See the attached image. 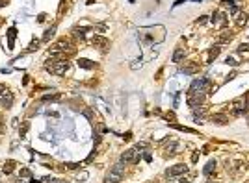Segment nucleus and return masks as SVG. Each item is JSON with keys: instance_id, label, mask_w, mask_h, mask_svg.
Listing matches in <instances>:
<instances>
[{"instance_id": "obj_33", "label": "nucleus", "mask_w": 249, "mask_h": 183, "mask_svg": "<svg viewBox=\"0 0 249 183\" xmlns=\"http://www.w3.org/2000/svg\"><path fill=\"white\" fill-rule=\"evenodd\" d=\"M207 20H208V17H207V15H201V17L197 19V24H205Z\"/></svg>"}, {"instance_id": "obj_27", "label": "nucleus", "mask_w": 249, "mask_h": 183, "mask_svg": "<svg viewBox=\"0 0 249 183\" xmlns=\"http://www.w3.org/2000/svg\"><path fill=\"white\" fill-rule=\"evenodd\" d=\"M238 54H242V56H246V57H247V56H249V44H246V43H244V44H240V46H238Z\"/></svg>"}, {"instance_id": "obj_6", "label": "nucleus", "mask_w": 249, "mask_h": 183, "mask_svg": "<svg viewBox=\"0 0 249 183\" xmlns=\"http://www.w3.org/2000/svg\"><path fill=\"white\" fill-rule=\"evenodd\" d=\"M186 172H188V167L182 165V163H179V165H175V167H169V168L166 170L167 178H177V176H182V174H186Z\"/></svg>"}, {"instance_id": "obj_13", "label": "nucleus", "mask_w": 249, "mask_h": 183, "mask_svg": "<svg viewBox=\"0 0 249 183\" xmlns=\"http://www.w3.org/2000/svg\"><path fill=\"white\" fill-rule=\"evenodd\" d=\"M89 30H91V28H87V26H74V28H73V35H74V37L84 39V37H86V33H87Z\"/></svg>"}, {"instance_id": "obj_15", "label": "nucleus", "mask_w": 249, "mask_h": 183, "mask_svg": "<svg viewBox=\"0 0 249 183\" xmlns=\"http://www.w3.org/2000/svg\"><path fill=\"white\" fill-rule=\"evenodd\" d=\"M234 22H236V26H246V22H247V13L238 11V13L234 15Z\"/></svg>"}, {"instance_id": "obj_2", "label": "nucleus", "mask_w": 249, "mask_h": 183, "mask_svg": "<svg viewBox=\"0 0 249 183\" xmlns=\"http://www.w3.org/2000/svg\"><path fill=\"white\" fill-rule=\"evenodd\" d=\"M249 107V93L246 96H238L233 104H231V113L234 115V117H240V115H244L246 111H247Z\"/></svg>"}, {"instance_id": "obj_17", "label": "nucleus", "mask_w": 249, "mask_h": 183, "mask_svg": "<svg viewBox=\"0 0 249 183\" xmlns=\"http://www.w3.org/2000/svg\"><path fill=\"white\" fill-rule=\"evenodd\" d=\"M184 56H186V54H184V50H182V48H179V50H175V52H173L171 61H173V63H180V61L184 59Z\"/></svg>"}, {"instance_id": "obj_11", "label": "nucleus", "mask_w": 249, "mask_h": 183, "mask_svg": "<svg viewBox=\"0 0 249 183\" xmlns=\"http://www.w3.org/2000/svg\"><path fill=\"white\" fill-rule=\"evenodd\" d=\"M199 70V63H193V61H188L184 65H180V72L184 74H195Z\"/></svg>"}, {"instance_id": "obj_40", "label": "nucleus", "mask_w": 249, "mask_h": 183, "mask_svg": "<svg viewBox=\"0 0 249 183\" xmlns=\"http://www.w3.org/2000/svg\"><path fill=\"white\" fill-rule=\"evenodd\" d=\"M130 137H132V133H130V131H128V133H125V137H123V139H125V141H128V139H130Z\"/></svg>"}, {"instance_id": "obj_29", "label": "nucleus", "mask_w": 249, "mask_h": 183, "mask_svg": "<svg viewBox=\"0 0 249 183\" xmlns=\"http://www.w3.org/2000/svg\"><path fill=\"white\" fill-rule=\"evenodd\" d=\"M225 63H227V65H231V67H236V65H238L234 57H227V59H225Z\"/></svg>"}, {"instance_id": "obj_37", "label": "nucleus", "mask_w": 249, "mask_h": 183, "mask_svg": "<svg viewBox=\"0 0 249 183\" xmlns=\"http://www.w3.org/2000/svg\"><path fill=\"white\" fill-rule=\"evenodd\" d=\"M6 93H7V87L4 83H0V94H6Z\"/></svg>"}, {"instance_id": "obj_38", "label": "nucleus", "mask_w": 249, "mask_h": 183, "mask_svg": "<svg viewBox=\"0 0 249 183\" xmlns=\"http://www.w3.org/2000/svg\"><path fill=\"white\" fill-rule=\"evenodd\" d=\"M9 4V0H0V7H6Z\"/></svg>"}, {"instance_id": "obj_8", "label": "nucleus", "mask_w": 249, "mask_h": 183, "mask_svg": "<svg viewBox=\"0 0 249 183\" xmlns=\"http://www.w3.org/2000/svg\"><path fill=\"white\" fill-rule=\"evenodd\" d=\"M212 22H214V26L223 28V26H227L229 19H227V15H225L223 11H214V15H212Z\"/></svg>"}, {"instance_id": "obj_36", "label": "nucleus", "mask_w": 249, "mask_h": 183, "mask_svg": "<svg viewBox=\"0 0 249 183\" xmlns=\"http://www.w3.org/2000/svg\"><path fill=\"white\" fill-rule=\"evenodd\" d=\"M45 19H47V15H45V13L37 15V22H45Z\"/></svg>"}, {"instance_id": "obj_7", "label": "nucleus", "mask_w": 249, "mask_h": 183, "mask_svg": "<svg viewBox=\"0 0 249 183\" xmlns=\"http://www.w3.org/2000/svg\"><path fill=\"white\" fill-rule=\"evenodd\" d=\"M205 102V94L203 93H192V94H188V106L190 107H199L201 104Z\"/></svg>"}, {"instance_id": "obj_5", "label": "nucleus", "mask_w": 249, "mask_h": 183, "mask_svg": "<svg viewBox=\"0 0 249 183\" xmlns=\"http://www.w3.org/2000/svg\"><path fill=\"white\" fill-rule=\"evenodd\" d=\"M138 161H140V156H138L136 150H127V152L121 154V163L123 165H136Z\"/></svg>"}, {"instance_id": "obj_30", "label": "nucleus", "mask_w": 249, "mask_h": 183, "mask_svg": "<svg viewBox=\"0 0 249 183\" xmlns=\"http://www.w3.org/2000/svg\"><path fill=\"white\" fill-rule=\"evenodd\" d=\"M69 170H76V168H80V163H69V165H65Z\"/></svg>"}, {"instance_id": "obj_4", "label": "nucleus", "mask_w": 249, "mask_h": 183, "mask_svg": "<svg viewBox=\"0 0 249 183\" xmlns=\"http://www.w3.org/2000/svg\"><path fill=\"white\" fill-rule=\"evenodd\" d=\"M210 89H212L210 80H208V78H199V80H195V81L192 83V87H190L188 94H192V93H203V94H208V93H210Z\"/></svg>"}, {"instance_id": "obj_26", "label": "nucleus", "mask_w": 249, "mask_h": 183, "mask_svg": "<svg viewBox=\"0 0 249 183\" xmlns=\"http://www.w3.org/2000/svg\"><path fill=\"white\" fill-rule=\"evenodd\" d=\"M28 130H30V122H24V124H22V128L19 130V137H20V139H24Z\"/></svg>"}, {"instance_id": "obj_12", "label": "nucleus", "mask_w": 249, "mask_h": 183, "mask_svg": "<svg viewBox=\"0 0 249 183\" xmlns=\"http://www.w3.org/2000/svg\"><path fill=\"white\" fill-rule=\"evenodd\" d=\"M0 106L4 107V109H11V106H13V94L7 91L6 94H2V100H0Z\"/></svg>"}, {"instance_id": "obj_23", "label": "nucleus", "mask_w": 249, "mask_h": 183, "mask_svg": "<svg viewBox=\"0 0 249 183\" xmlns=\"http://www.w3.org/2000/svg\"><path fill=\"white\" fill-rule=\"evenodd\" d=\"M54 33H56V26H52V28H48L47 31H45V35H43V43H48L52 37H54Z\"/></svg>"}, {"instance_id": "obj_42", "label": "nucleus", "mask_w": 249, "mask_h": 183, "mask_svg": "<svg viewBox=\"0 0 249 183\" xmlns=\"http://www.w3.org/2000/svg\"><path fill=\"white\" fill-rule=\"evenodd\" d=\"M193 2H201V0H193Z\"/></svg>"}, {"instance_id": "obj_20", "label": "nucleus", "mask_w": 249, "mask_h": 183, "mask_svg": "<svg viewBox=\"0 0 249 183\" xmlns=\"http://www.w3.org/2000/svg\"><path fill=\"white\" fill-rule=\"evenodd\" d=\"M78 67H82V69H95V63L86 59V57H80L78 59Z\"/></svg>"}, {"instance_id": "obj_14", "label": "nucleus", "mask_w": 249, "mask_h": 183, "mask_svg": "<svg viewBox=\"0 0 249 183\" xmlns=\"http://www.w3.org/2000/svg\"><path fill=\"white\" fill-rule=\"evenodd\" d=\"M15 37H17V30H15V28H9V30H7V50H13V46H15Z\"/></svg>"}, {"instance_id": "obj_24", "label": "nucleus", "mask_w": 249, "mask_h": 183, "mask_svg": "<svg viewBox=\"0 0 249 183\" xmlns=\"http://www.w3.org/2000/svg\"><path fill=\"white\" fill-rule=\"evenodd\" d=\"M19 176H20V180H22V178H24V180H32V178H33V176H32V170L26 168V167L19 170Z\"/></svg>"}, {"instance_id": "obj_31", "label": "nucleus", "mask_w": 249, "mask_h": 183, "mask_svg": "<svg viewBox=\"0 0 249 183\" xmlns=\"http://www.w3.org/2000/svg\"><path fill=\"white\" fill-rule=\"evenodd\" d=\"M234 2H236V0H221V4H223V6H229V7H233V6H236Z\"/></svg>"}, {"instance_id": "obj_1", "label": "nucleus", "mask_w": 249, "mask_h": 183, "mask_svg": "<svg viewBox=\"0 0 249 183\" xmlns=\"http://www.w3.org/2000/svg\"><path fill=\"white\" fill-rule=\"evenodd\" d=\"M50 74H56V76H63L65 72H69L71 69V63L67 59H60V61H50L47 67H45Z\"/></svg>"}, {"instance_id": "obj_9", "label": "nucleus", "mask_w": 249, "mask_h": 183, "mask_svg": "<svg viewBox=\"0 0 249 183\" xmlns=\"http://www.w3.org/2000/svg\"><path fill=\"white\" fill-rule=\"evenodd\" d=\"M233 39H234V33H233V31L223 30V31L216 37V43H218V44H225V43H231Z\"/></svg>"}, {"instance_id": "obj_21", "label": "nucleus", "mask_w": 249, "mask_h": 183, "mask_svg": "<svg viewBox=\"0 0 249 183\" xmlns=\"http://www.w3.org/2000/svg\"><path fill=\"white\" fill-rule=\"evenodd\" d=\"M214 170H216V161L212 159V161H208V163H207V167L203 168V174H205V176H210Z\"/></svg>"}, {"instance_id": "obj_22", "label": "nucleus", "mask_w": 249, "mask_h": 183, "mask_svg": "<svg viewBox=\"0 0 249 183\" xmlns=\"http://www.w3.org/2000/svg\"><path fill=\"white\" fill-rule=\"evenodd\" d=\"M60 98H61V94L60 93H54V94H45L41 98V102H58Z\"/></svg>"}, {"instance_id": "obj_32", "label": "nucleus", "mask_w": 249, "mask_h": 183, "mask_svg": "<svg viewBox=\"0 0 249 183\" xmlns=\"http://www.w3.org/2000/svg\"><path fill=\"white\" fill-rule=\"evenodd\" d=\"M54 181H56V180H54L52 176H45V178L41 180V183H54Z\"/></svg>"}, {"instance_id": "obj_28", "label": "nucleus", "mask_w": 249, "mask_h": 183, "mask_svg": "<svg viewBox=\"0 0 249 183\" xmlns=\"http://www.w3.org/2000/svg\"><path fill=\"white\" fill-rule=\"evenodd\" d=\"M37 46H39V41L35 39V41H32V43H30V46H28V50H26V52H33V50H37Z\"/></svg>"}, {"instance_id": "obj_41", "label": "nucleus", "mask_w": 249, "mask_h": 183, "mask_svg": "<svg viewBox=\"0 0 249 183\" xmlns=\"http://www.w3.org/2000/svg\"><path fill=\"white\" fill-rule=\"evenodd\" d=\"M179 183H190V180H188V178H180V180H179Z\"/></svg>"}, {"instance_id": "obj_35", "label": "nucleus", "mask_w": 249, "mask_h": 183, "mask_svg": "<svg viewBox=\"0 0 249 183\" xmlns=\"http://www.w3.org/2000/svg\"><path fill=\"white\" fill-rule=\"evenodd\" d=\"M166 119H167V120H173V122H175V113H171V111H169V113L166 115ZM173 122H171V124H173Z\"/></svg>"}, {"instance_id": "obj_16", "label": "nucleus", "mask_w": 249, "mask_h": 183, "mask_svg": "<svg viewBox=\"0 0 249 183\" xmlns=\"http://www.w3.org/2000/svg\"><path fill=\"white\" fill-rule=\"evenodd\" d=\"M210 119H212V122H216V124H227V122H229L227 115H223V113H214Z\"/></svg>"}, {"instance_id": "obj_10", "label": "nucleus", "mask_w": 249, "mask_h": 183, "mask_svg": "<svg viewBox=\"0 0 249 183\" xmlns=\"http://www.w3.org/2000/svg\"><path fill=\"white\" fill-rule=\"evenodd\" d=\"M91 43H93V46H97V48H102V50L110 46V41H108L106 37H102V35H93Z\"/></svg>"}, {"instance_id": "obj_34", "label": "nucleus", "mask_w": 249, "mask_h": 183, "mask_svg": "<svg viewBox=\"0 0 249 183\" xmlns=\"http://www.w3.org/2000/svg\"><path fill=\"white\" fill-rule=\"evenodd\" d=\"M143 159H145L147 163H151V161H153V156H151L149 152H145V154H143Z\"/></svg>"}, {"instance_id": "obj_25", "label": "nucleus", "mask_w": 249, "mask_h": 183, "mask_svg": "<svg viewBox=\"0 0 249 183\" xmlns=\"http://www.w3.org/2000/svg\"><path fill=\"white\" fill-rule=\"evenodd\" d=\"M177 150H179V144H177V143H171V144H167V148H166L167 156H175V154H179Z\"/></svg>"}, {"instance_id": "obj_39", "label": "nucleus", "mask_w": 249, "mask_h": 183, "mask_svg": "<svg viewBox=\"0 0 249 183\" xmlns=\"http://www.w3.org/2000/svg\"><path fill=\"white\" fill-rule=\"evenodd\" d=\"M197 159H199V154H197V152H195V154H193V156H192V161H193V163H195V161H197Z\"/></svg>"}, {"instance_id": "obj_18", "label": "nucleus", "mask_w": 249, "mask_h": 183, "mask_svg": "<svg viewBox=\"0 0 249 183\" xmlns=\"http://www.w3.org/2000/svg\"><path fill=\"white\" fill-rule=\"evenodd\" d=\"M15 167H17V161H13V159H7V161L4 163V168H2V170H4L6 174H11V172L15 170Z\"/></svg>"}, {"instance_id": "obj_3", "label": "nucleus", "mask_w": 249, "mask_h": 183, "mask_svg": "<svg viewBox=\"0 0 249 183\" xmlns=\"http://www.w3.org/2000/svg\"><path fill=\"white\" fill-rule=\"evenodd\" d=\"M123 174H125V165L123 163H117L110 168V172L106 174L104 183H119L123 180Z\"/></svg>"}, {"instance_id": "obj_19", "label": "nucleus", "mask_w": 249, "mask_h": 183, "mask_svg": "<svg viewBox=\"0 0 249 183\" xmlns=\"http://www.w3.org/2000/svg\"><path fill=\"white\" fill-rule=\"evenodd\" d=\"M218 56H220V46H212L210 52H208V59H207V63H212Z\"/></svg>"}]
</instances>
